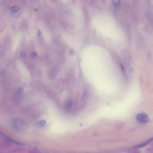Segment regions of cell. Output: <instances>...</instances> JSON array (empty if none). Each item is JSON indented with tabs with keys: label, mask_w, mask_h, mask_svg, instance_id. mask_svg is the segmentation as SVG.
<instances>
[{
	"label": "cell",
	"mask_w": 153,
	"mask_h": 153,
	"mask_svg": "<svg viewBox=\"0 0 153 153\" xmlns=\"http://www.w3.org/2000/svg\"><path fill=\"white\" fill-rule=\"evenodd\" d=\"M11 124L14 130L19 133L26 131L29 127L28 125L26 122L18 119H12Z\"/></svg>",
	"instance_id": "1"
},
{
	"label": "cell",
	"mask_w": 153,
	"mask_h": 153,
	"mask_svg": "<svg viewBox=\"0 0 153 153\" xmlns=\"http://www.w3.org/2000/svg\"><path fill=\"white\" fill-rule=\"evenodd\" d=\"M136 120L138 122L141 123H148L149 120V118L147 115L144 113L138 114L136 116Z\"/></svg>",
	"instance_id": "2"
},
{
	"label": "cell",
	"mask_w": 153,
	"mask_h": 153,
	"mask_svg": "<svg viewBox=\"0 0 153 153\" xmlns=\"http://www.w3.org/2000/svg\"><path fill=\"white\" fill-rule=\"evenodd\" d=\"M153 140V137L152 138H150L149 139L147 140V141H146L142 143L141 144H139V145L136 146L135 147V148H141L147 145L149 143L151 142Z\"/></svg>",
	"instance_id": "3"
},
{
	"label": "cell",
	"mask_w": 153,
	"mask_h": 153,
	"mask_svg": "<svg viewBox=\"0 0 153 153\" xmlns=\"http://www.w3.org/2000/svg\"><path fill=\"white\" fill-rule=\"evenodd\" d=\"M147 58L148 61L150 63L153 62V54L152 52L151 51H148L147 53Z\"/></svg>",
	"instance_id": "4"
},
{
	"label": "cell",
	"mask_w": 153,
	"mask_h": 153,
	"mask_svg": "<svg viewBox=\"0 0 153 153\" xmlns=\"http://www.w3.org/2000/svg\"><path fill=\"white\" fill-rule=\"evenodd\" d=\"M112 2L114 8L116 9H119L120 6V3L119 0H112Z\"/></svg>",
	"instance_id": "5"
},
{
	"label": "cell",
	"mask_w": 153,
	"mask_h": 153,
	"mask_svg": "<svg viewBox=\"0 0 153 153\" xmlns=\"http://www.w3.org/2000/svg\"><path fill=\"white\" fill-rule=\"evenodd\" d=\"M137 44L138 47H143L144 44V39L141 38H139L137 39Z\"/></svg>",
	"instance_id": "6"
},
{
	"label": "cell",
	"mask_w": 153,
	"mask_h": 153,
	"mask_svg": "<svg viewBox=\"0 0 153 153\" xmlns=\"http://www.w3.org/2000/svg\"><path fill=\"white\" fill-rule=\"evenodd\" d=\"M20 7L18 5H15L12 7V12L14 13L16 12L20 9Z\"/></svg>",
	"instance_id": "7"
},
{
	"label": "cell",
	"mask_w": 153,
	"mask_h": 153,
	"mask_svg": "<svg viewBox=\"0 0 153 153\" xmlns=\"http://www.w3.org/2000/svg\"><path fill=\"white\" fill-rule=\"evenodd\" d=\"M46 123V120H42L38 122V124L40 127H43L45 125Z\"/></svg>",
	"instance_id": "8"
},
{
	"label": "cell",
	"mask_w": 153,
	"mask_h": 153,
	"mask_svg": "<svg viewBox=\"0 0 153 153\" xmlns=\"http://www.w3.org/2000/svg\"><path fill=\"white\" fill-rule=\"evenodd\" d=\"M26 56V51L25 50H22L21 52V56L23 58H25Z\"/></svg>",
	"instance_id": "9"
},
{
	"label": "cell",
	"mask_w": 153,
	"mask_h": 153,
	"mask_svg": "<svg viewBox=\"0 0 153 153\" xmlns=\"http://www.w3.org/2000/svg\"><path fill=\"white\" fill-rule=\"evenodd\" d=\"M36 52H33L32 53V57H34L36 56Z\"/></svg>",
	"instance_id": "10"
},
{
	"label": "cell",
	"mask_w": 153,
	"mask_h": 153,
	"mask_svg": "<svg viewBox=\"0 0 153 153\" xmlns=\"http://www.w3.org/2000/svg\"><path fill=\"white\" fill-rule=\"evenodd\" d=\"M41 34V32L40 31H39L38 32V35H40Z\"/></svg>",
	"instance_id": "11"
}]
</instances>
